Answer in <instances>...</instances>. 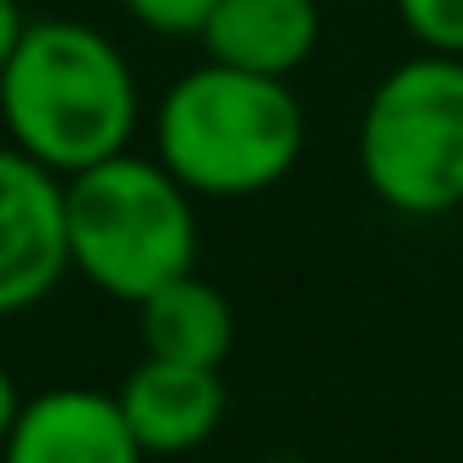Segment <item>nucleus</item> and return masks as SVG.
<instances>
[{"label":"nucleus","instance_id":"5","mask_svg":"<svg viewBox=\"0 0 463 463\" xmlns=\"http://www.w3.org/2000/svg\"><path fill=\"white\" fill-rule=\"evenodd\" d=\"M66 273V180L0 142V322L44 306Z\"/></svg>","mask_w":463,"mask_h":463},{"label":"nucleus","instance_id":"9","mask_svg":"<svg viewBox=\"0 0 463 463\" xmlns=\"http://www.w3.org/2000/svg\"><path fill=\"white\" fill-rule=\"evenodd\" d=\"M137 333H142V354L223 371L229 349H235V306L202 273H180L175 284L153 289L137 306Z\"/></svg>","mask_w":463,"mask_h":463},{"label":"nucleus","instance_id":"12","mask_svg":"<svg viewBox=\"0 0 463 463\" xmlns=\"http://www.w3.org/2000/svg\"><path fill=\"white\" fill-rule=\"evenodd\" d=\"M28 12H23V0H0V71H6V61L17 55L23 33H28Z\"/></svg>","mask_w":463,"mask_h":463},{"label":"nucleus","instance_id":"1","mask_svg":"<svg viewBox=\"0 0 463 463\" xmlns=\"http://www.w3.org/2000/svg\"><path fill=\"white\" fill-rule=\"evenodd\" d=\"M142 88L126 50L88 17H33L0 71V131L61 180L126 153Z\"/></svg>","mask_w":463,"mask_h":463},{"label":"nucleus","instance_id":"13","mask_svg":"<svg viewBox=\"0 0 463 463\" xmlns=\"http://www.w3.org/2000/svg\"><path fill=\"white\" fill-rule=\"evenodd\" d=\"M23 387L12 382V371L0 365V447H6V436H12V425H17V414H23Z\"/></svg>","mask_w":463,"mask_h":463},{"label":"nucleus","instance_id":"10","mask_svg":"<svg viewBox=\"0 0 463 463\" xmlns=\"http://www.w3.org/2000/svg\"><path fill=\"white\" fill-rule=\"evenodd\" d=\"M392 17L414 50L463 55V0H392Z\"/></svg>","mask_w":463,"mask_h":463},{"label":"nucleus","instance_id":"14","mask_svg":"<svg viewBox=\"0 0 463 463\" xmlns=\"http://www.w3.org/2000/svg\"><path fill=\"white\" fill-rule=\"evenodd\" d=\"M458 463H463V452H458Z\"/></svg>","mask_w":463,"mask_h":463},{"label":"nucleus","instance_id":"3","mask_svg":"<svg viewBox=\"0 0 463 463\" xmlns=\"http://www.w3.org/2000/svg\"><path fill=\"white\" fill-rule=\"evenodd\" d=\"M66 251L71 273L99 295L142 306L153 289L196 273V196L153 153L126 147L66 180Z\"/></svg>","mask_w":463,"mask_h":463},{"label":"nucleus","instance_id":"7","mask_svg":"<svg viewBox=\"0 0 463 463\" xmlns=\"http://www.w3.org/2000/svg\"><path fill=\"white\" fill-rule=\"evenodd\" d=\"M115 403L147 458H185L223 425V376L213 365L142 354L115 387Z\"/></svg>","mask_w":463,"mask_h":463},{"label":"nucleus","instance_id":"11","mask_svg":"<svg viewBox=\"0 0 463 463\" xmlns=\"http://www.w3.org/2000/svg\"><path fill=\"white\" fill-rule=\"evenodd\" d=\"M218 0H120V12L153 39H202Z\"/></svg>","mask_w":463,"mask_h":463},{"label":"nucleus","instance_id":"6","mask_svg":"<svg viewBox=\"0 0 463 463\" xmlns=\"http://www.w3.org/2000/svg\"><path fill=\"white\" fill-rule=\"evenodd\" d=\"M0 463H147L115 392L50 387L33 392L0 447Z\"/></svg>","mask_w":463,"mask_h":463},{"label":"nucleus","instance_id":"4","mask_svg":"<svg viewBox=\"0 0 463 463\" xmlns=\"http://www.w3.org/2000/svg\"><path fill=\"white\" fill-rule=\"evenodd\" d=\"M365 191L398 218L463 207V55L414 50L376 77L354 126Z\"/></svg>","mask_w":463,"mask_h":463},{"label":"nucleus","instance_id":"2","mask_svg":"<svg viewBox=\"0 0 463 463\" xmlns=\"http://www.w3.org/2000/svg\"><path fill=\"white\" fill-rule=\"evenodd\" d=\"M306 109L284 77L223 61L180 71L153 109V158L196 202H246L295 175Z\"/></svg>","mask_w":463,"mask_h":463},{"label":"nucleus","instance_id":"8","mask_svg":"<svg viewBox=\"0 0 463 463\" xmlns=\"http://www.w3.org/2000/svg\"><path fill=\"white\" fill-rule=\"evenodd\" d=\"M196 44L207 61L289 82L322 44V12L317 0H218Z\"/></svg>","mask_w":463,"mask_h":463}]
</instances>
